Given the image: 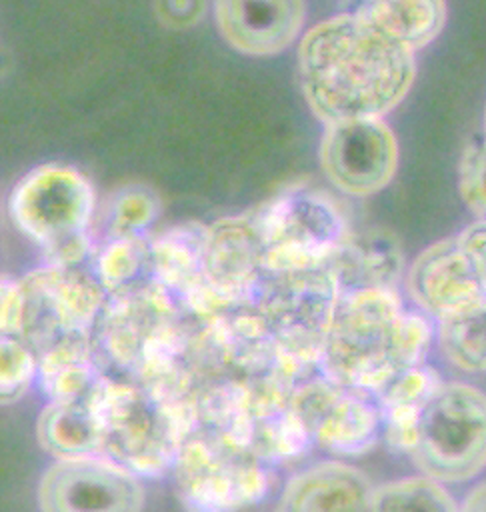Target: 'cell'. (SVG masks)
I'll list each match as a JSON object with an SVG mask.
<instances>
[{"mask_svg": "<svg viewBox=\"0 0 486 512\" xmlns=\"http://www.w3.org/2000/svg\"><path fill=\"white\" fill-rule=\"evenodd\" d=\"M178 462L190 512H244L266 494L258 456L222 436L182 442Z\"/></svg>", "mask_w": 486, "mask_h": 512, "instance_id": "52a82bcc", "label": "cell"}, {"mask_svg": "<svg viewBox=\"0 0 486 512\" xmlns=\"http://www.w3.org/2000/svg\"><path fill=\"white\" fill-rule=\"evenodd\" d=\"M340 286L328 266L272 274L264 272L250 304L268 326L278 350L304 368L318 364Z\"/></svg>", "mask_w": 486, "mask_h": 512, "instance_id": "8992f818", "label": "cell"}, {"mask_svg": "<svg viewBox=\"0 0 486 512\" xmlns=\"http://www.w3.org/2000/svg\"><path fill=\"white\" fill-rule=\"evenodd\" d=\"M460 246L464 248V252L468 254V258L472 260L484 288H486V222H472L468 224L458 236Z\"/></svg>", "mask_w": 486, "mask_h": 512, "instance_id": "f1b7e54d", "label": "cell"}, {"mask_svg": "<svg viewBox=\"0 0 486 512\" xmlns=\"http://www.w3.org/2000/svg\"><path fill=\"white\" fill-rule=\"evenodd\" d=\"M406 288L424 316L436 322L486 304V288L456 236L426 246L412 260Z\"/></svg>", "mask_w": 486, "mask_h": 512, "instance_id": "7c38bea8", "label": "cell"}, {"mask_svg": "<svg viewBox=\"0 0 486 512\" xmlns=\"http://www.w3.org/2000/svg\"><path fill=\"white\" fill-rule=\"evenodd\" d=\"M458 188L470 212L486 222V142L464 150L458 166Z\"/></svg>", "mask_w": 486, "mask_h": 512, "instance_id": "484cf974", "label": "cell"}, {"mask_svg": "<svg viewBox=\"0 0 486 512\" xmlns=\"http://www.w3.org/2000/svg\"><path fill=\"white\" fill-rule=\"evenodd\" d=\"M356 14L416 52L442 32L448 10L444 2H366Z\"/></svg>", "mask_w": 486, "mask_h": 512, "instance_id": "d6986e66", "label": "cell"}, {"mask_svg": "<svg viewBox=\"0 0 486 512\" xmlns=\"http://www.w3.org/2000/svg\"><path fill=\"white\" fill-rule=\"evenodd\" d=\"M288 406L312 444L336 456H360L380 440V414L372 398L346 390L326 376L296 384Z\"/></svg>", "mask_w": 486, "mask_h": 512, "instance_id": "9c48e42d", "label": "cell"}, {"mask_svg": "<svg viewBox=\"0 0 486 512\" xmlns=\"http://www.w3.org/2000/svg\"><path fill=\"white\" fill-rule=\"evenodd\" d=\"M444 384L442 376L428 364H418L398 374L376 398L378 408L410 406L424 408L436 390Z\"/></svg>", "mask_w": 486, "mask_h": 512, "instance_id": "d4e9b609", "label": "cell"}, {"mask_svg": "<svg viewBox=\"0 0 486 512\" xmlns=\"http://www.w3.org/2000/svg\"><path fill=\"white\" fill-rule=\"evenodd\" d=\"M458 512H486V480L466 492L464 500L458 504Z\"/></svg>", "mask_w": 486, "mask_h": 512, "instance_id": "f546056e", "label": "cell"}, {"mask_svg": "<svg viewBox=\"0 0 486 512\" xmlns=\"http://www.w3.org/2000/svg\"><path fill=\"white\" fill-rule=\"evenodd\" d=\"M40 360L22 332L0 328V404L20 400L36 380Z\"/></svg>", "mask_w": 486, "mask_h": 512, "instance_id": "cb8c5ba5", "label": "cell"}, {"mask_svg": "<svg viewBox=\"0 0 486 512\" xmlns=\"http://www.w3.org/2000/svg\"><path fill=\"white\" fill-rule=\"evenodd\" d=\"M410 458L420 474L440 484L476 478L486 468V392L444 382L420 414Z\"/></svg>", "mask_w": 486, "mask_h": 512, "instance_id": "5b68a950", "label": "cell"}, {"mask_svg": "<svg viewBox=\"0 0 486 512\" xmlns=\"http://www.w3.org/2000/svg\"><path fill=\"white\" fill-rule=\"evenodd\" d=\"M318 154L328 180L358 198L380 192L398 168V142L382 118L328 124Z\"/></svg>", "mask_w": 486, "mask_h": 512, "instance_id": "8fae6325", "label": "cell"}, {"mask_svg": "<svg viewBox=\"0 0 486 512\" xmlns=\"http://www.w3.org/2000/svg\"><path fill=\"white\" fill-rule=\"evenodd\" d=\"M94 258L96 280L108 294L122 296L154 282L148 236L106 238Z\"/></svg>", "mask_w": 486, "mask_h": 512, "instance_id": "ffe728a7", "label": "cell"}, {"mask_svg": "<svg viewBox=\"0 0 486 512\" xmlns=\"http://www.w3.org/2000/svg\"><path fill=\"white\" fill-rule=\"evenodd\" d=\"M262 248L264 270L272 274L328 266L348 236L340 206L324 192L290 188L252 212Z\"/></svg>", "mask_w": 486, "mask_h": 512, "instance_id": "277c9868", "label": "cell"}, {"mask_svg": "<svg viewBox=\"0 0 486 512\" xmlns=\"http://www.w3.org/2000/svg\"><path fill=\"white\" fill-rule=\"evenodd\" d=\"M160 214L158 194L142 184H126L118 188L106 202L104 228L106 238L146 236V230Z\"/></svg>", "mask_w": 486, "mask_h": 512, "instance_id": "603a6c76", "label": "cell"}, {"mask_svg": "<svg viewBox=\"0 0 486 512\" xmlns=\"http://www.w3.org/2000/svg\"><path fill=\"white\" fill-rule=\"evenodd\" d=\"M370 478L342 460H322L296 472L284 486L276 512H372Z\"/></svg>", "mask_w": 486, "mask_h": 512, "instance_id": "9a60e30c", "label": "cell"}, {"mask_svg": "<svg viewBox=\"0 0 486 512\" xmlns=\"http://www.w3.org/2000/svg\"><path fill=\"white\" fill-rule=\"evenodd\" d=\"M372 512H458V504L444 484L416 474L374 486Z\"/></svg>", "mask_w": 486, "mask_h": 512, "instance_id": "7402d4cb", "label": "cell"}, {"mask_svg": "<svg viewBox=\"0 0 486 512\" xmlns=\"http://www.w3.org/2000/svg\"><path fill=\"white\" fill-rule=\"evenodd\" d=\"M298 78L310 110L326 126L382 118L412 88L416 58L356 12H346L304 32Z\"/></svg>", "mask_w": 486, "mask_h": 512, "instance_id": "6da1fadb", "label": "cell"}, {"mask_svg": "<svg viewBox=\"0 0 486 512\" xmlns=\"http://www.w3.org/2000/svg\"><path fill=\"white\" fill-rule=\"evenodd\" d=\"M206 228L196 222L176 224L150 238L154 280L166 290L188 296L202 280Z\"/></svg>", "mask_w": 486, "mask_h": 512, "instance_id": "ac0fdd59", "label": "cell"}, {"mask_svg": "<svg viewBox=\"0 0 486 512\" xmlns=\"http://www.w3.org/2000/svg\"><path fill=\"white\" fill-rule=\"evenodd\" d=\"M342 292L384 288L396 290L404 274V256L398 238L382 228L348 234L328 262Z\"/></svg>", "mask_w": 486, "mask_h": 512, "instance_id": "2e32d148", "label": "cell"}, {"mask_svg": "<svg viewBox=\"0 0 486 512\" xmlns=\"http://www.w3.org/2000/svg\"><path fill=\"white\" fill-rule=\"evenodd\" d=\"M24 288L20 280L0 278V328L22 332Z\"/></svg>", "mask_w": 486, "mask_h": 512, "instance_id": "4316f807", "label": "cell"}, {"mask_svg": "<svg viewBox=\"0 0 486 512\" xmlns=\"http://www.w3.org/2000/svg\"><path fill=\"white\" fill-rule=\"evenodd\" d=\"M208 12L206 2H156L154 14L168 28H188L198 24Z\"/></svg>", "mask_w": 486, "mask_h": 512, "instance_id": "83f0119b", "label": "cell"}, {"mask_svg": "<svg viewBox=\"0 0 486 512\" xmlns=\"http://www.w3.org/2000/svg\"><path fill=\"white\" fill-rule=\"evenodd\" d=\"M222 38L242 54L270 56L288 48L306 20L304 2H216Z\"/></svg>", "mask_w": 486, "mask_h": 512, "instance_id": "5bb4252c", "label": "cell"}, {"mask_svg": "<svg viewBox=\"0 0 486 512\" xmlns=\"http://www.w3.org/2000/svg\"><path fill=\"white\" fill-rule=\"evenodd\" d=\"M10 222L50 266L78 268L94 254L96 188L76 166L46 162L28 170L8 196Z\"/></svg>", "mask_w": 486, "mask_h": 512, "instance_id": "3957f363", "label": "cell"}, {"mask_svg": "<svg viewBox=\"0 0 486 512\" xmlns=\"http://www.w3.org/2000/svg\"><path fill=\"white\" fill-rule=\"evenodd\" d=\"M434 340L428 316L408 312L396 290L342 292L322 346V376L376 398L398 374L424 364Z\"/></svg>", "mask_w": 486, "mask_h": 512, "instance_id": "7a4b0ae2", "label": "cell"}, {"mask_svg": "<svg viewBox=\"0 0 486 512\" xmlns=\"http://www.w3.org/2000/svg\"><path fill=\"white\" fill-rule=\"evenodd\" d=\"M40 512H140L144 486L124 464L102 456L56 460L38 484Z\"/></svg>", "mask_w": 486, "mask_h": 512, "instance_id": "30bf717a", "label": "cell"}, {"mask_svg": "<svg viewBox=\"0 0 486 512\" xmlns=\"http://www.w3.org/2000/svg\"><path fill=\"white\" fill-rule=\"evenodd\" d=\"M434 336L452 366L470 374L486 372V304L436 322Z\"/></svg>", "mask_w": 486, "mask_h": 512, "instance_id": "44dd1931", "label": "cell"}, {"mask_svg": "<svg viewBox=\"0 0 486 512\" xmlns=\"http://www.w3.org/2000/svg\"><path fill=\"white\" fill-rule=\"evenodd\" d=\"M264 272V248L252 212L206 228L202 280L216 296L232 306L246 304Z\"/></svg>", "mask_w": 486, "mask_h": 512, "instance_id": "4fadbf2b", "label": "cell"}, {"mask_svg": "<svg viewBox=\"0 0 486 512\" xmlns=\"http://www.w3.org/2000/svg\"><path fill=\"white\" fill-rule=\"evenodd\" d=\"M484 132H486V110H484Z\"/></svg>", "mask_w": 486, "mask_h": 512, "instance_id": "4dcf8cb0", "label": "cell"}, {"mask_svg": "<svg viewBox=\"0 0 486 512\" xmlns=\"http://www.w3.org/2000/svg\"><path fill=\"white\" fill-rule=\"evenodd\" d=\"M20 282L24 288L22 334L38 356L62 338L86 332L106 296L96 276L78 268L46 264Z\"/></svg>", "mask_w": 486, "mask_h": 512, "instance_id": "ba28073f", "label": "cell"}, {"mask_svg": "<svg viewBox=\"0 0 486 512\" xmlns=\"http://www.w3.org/2000/svg\"><path fill=\"white\" fill-rule=\"evenodd\" d=\"M36 432L42 448L58 460L98 456L106 448L104 426L88 398L74 402L50 400L38 416Z\"/></svg>", "mask_w": 486, "mask_h": 512, "instance_id": "e0dca14e", "label": "cell"}]
</instances>
